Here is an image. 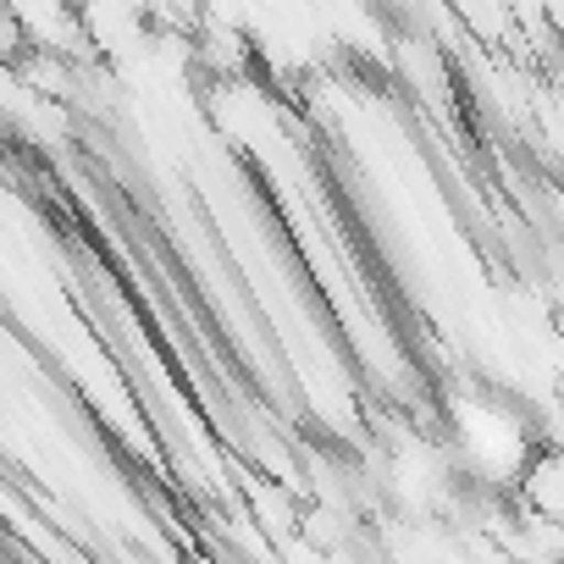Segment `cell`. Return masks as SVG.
<instances>
[{
    "instance_id": "6da1fadb",
    "label": "cell",
    "mask_w": 564,
    "mask_h": 564,
    "mask_svg": "<svg viewBox=\"0 0 564 564\" xmlns=\"http://www.w3.org/2000/svg\"><path fill=\"white\" fill-rule=\"evenodd\" d=\"M520 509L564 520V448H542L531 454L525 476H520Z\"/></svg>"
}]
</instances>
